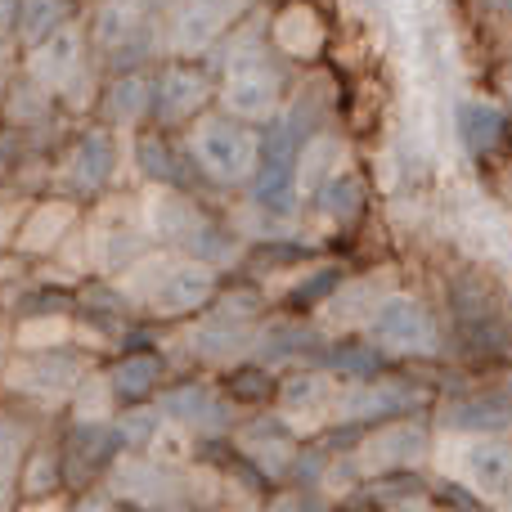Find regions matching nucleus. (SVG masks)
<instances>
[{
  "label": "nucleus",
  "mask_w": 512,
  "mask_h": 512,
  "mask_svg": "<svg viewBox=\"0 0 512 512\" xmlns=\"http://www.w3.org/2000/svg\"><path fill=\"white\" fill-rule=\"evenodd\" d=\"M256 135L248 126H239V117H207V122L194 126V140H189V149H194L198 167L207 171L212 180H221V185H239V180H252V167H256Z\"/></svg>",
  "instance_id": "obj_1"
},
{
  "label": "nucleus",
  "mask_w": 512,
  "mask_h": 512,
  "mask_svg": "<svg viewBox=\"0 0 512 512\" xmlns=\"http://www.w3.org/2000/svg\"><path fill=\"white\" fill-rule=\"evenodd\" d=\"M369 346L391 355H436V319L427 315L423 301L414 297H387L369 310Z\"/></svg>",
  "instance_id": "obj_2"
},
{
  "label": "nucleus",
  "mask_w": 512,
  "mask_h": 512,
  "mask_svg": "<svg viewBox=\"0 0 512 512\" xmlns=\"http://www.w3.org/2000/svg\"><path fill=\"white\" fill-rule=\"evenodd\" d=\"M256 203L270 212H292L297 194V135L292 126H270L265 144H256Z\"/></svg>",
  "instance_id": "obj_3"
},
{
  "label": "nucleus",
  "mask_w": 512,
  "mask_h": 512,
  "mask_svg": "<svg viewBox=\"0 0 512 512\" xmlns=\"http://www.w3.org/2000/svg\"><path fill=\"white\" fill-rule=\"evenodd\" d=\"M221 104L230 108V117H239V122H261V117H270L274 104H279V68L265 63L261 54L234 59L230 72H225Z\"/></svg>",
  "instance_id": "obj_4"
},
{
  "label": "nucleus",
  "mask_w": 512,
  "mask_h": 512,
  "mask_svg": "<svg viewBox=\"0 0 512 512\" xmlns=\"http://www.w3.org/2000/svg\"><path fill=\"white\" fill-rule=\"evenodd\" d=\"M216 292V270L207 261H167L158 270V279L144 292V306L153 315H189V310L207 306Z\"/></svg>",
  "instance_id": "obj_5"
},
{
  "label": "nucleus",
  "mask_w": 512,
  "mask_h": 512,
  "mask_svg": "<svg viewBox=\"0 0 512 512\" xmlns=\"http://www.w3.org/2000/svg\"><path fill=\"white\" fill-rule=\"evenodd\" d=\"M95 45L108 63L131 68V63L153 54V23L131 5H104L95 23Z\"/></svg>",
  "instance_id": "obj_6"
},
{
  "label": "nucleus",
  "mask_w": 512,
  "mask_h": 512,
  "mask_svg": "<svg viewBox=\"0 0 512 512\" xmlns=\"http://www.w3.org/2000/svg\"><path fill=\"white\" fill-rule=\"evenodd\" d=\"M252 315H256V297L239 292L234 301H225L216 315H207L203 324H198V333L189 337V346H194L203 360H230L234 351H243V346H248Z\"/></svg>",
  "instance_id": "obj_7"
},
{
  "label": "nucleus",
  "mask_w": 512,
  "mask_h": 512,
  "mask_svg": "<svg viewBox=\"0 0 512 512\" xmlns=\"http://www.w3.org/2000/svg\"><path fill=\"white\" fill-rule=\"evenodd\" d=\"M203 99H207V77L198 68H185V63H171L158 77V86H149V108L158 113L162 126L189 122L203 108Z\"/></svg>",
  "instance_id": "obj_8"
},
{
  "label": "nucleus",
  "mask_w": 512,
  "mask_h": 512,
  "mask_svg": "<svg viewBox=\"0 0 512 512\" xmlns=\"http://www.w3.org/2000/svg\"><path fill=\"white\" fill-rule=\"evenodd\" d=\"M427 454V432L418 423H391L364 441L360 468L364 472H405L409 463H418Z\"/></svg>",
  "instance_id": "obj_9"
},
{
  "label": "nucleus",
  "mask_w": 512,
  "mask_h": 512,
  "mask_svg": "<svg viewBox=\"0 0 512 512\" xmlns=\"http://www.w3.org/2000/svg\"><path fill=\"white\" fill-rule=\"evenodd\" d=\"M333 400H337V387L324 378V373H292L288 382L279 387V418L288 427H315L333 414Z\"/></svg>",
  "instance_id": "obj_10"
},
{
  "label": "nucleus",
  "mask_w": 512,
  "mask_h": 512,
  "mask_svg": "<svg viewBox=\"0 0 512 512\" xmlns=\"http://www.w3.org/2000/svg\"><path fill=\"white\" fill-rule=\"evenodd\" d=\"M9 387L23 391V396H63L72 382H81V360L72 355H27V360L9 364Z\"/></svg>",
  "instance_id": "obj_11"
},
{
  "label": "nucleus",
  "mask_w": 512,
  "mask_h": 512,
  "mask_svg": "<svg viewBox=\"0 0 512 512\" xmlns=\"http://www.w3.org/2000/svg\"><path fill=\"white\" fill-rule=\"evenodd\" d=\"M32 81L41 90H63V81L72 72H81V32L68 23H59L54 32H45L36 41V54H32Z\"/></svg>",
  "instance_id": "obj_12"
},
{
  "label": "nucleus",
  "mask_w": 512,
  "mask_h": 512,
  "mask_svg": "<svg viewBox=\"0 0 512 512\" xmlns=\"http://www.w3.org/2000/svg\"><path fill=\"white\" fill-rule=\"evenodd\" d=\"M239 450L248 454L265 477H288L292 463H297V450H292V427L283 418H270V423H252L248 432L239 436Z\"/></svg>",
  "instance_id": "obj_13"
},
{
  "label": "nucleus",
  "mask_w": 512,
  "mask_h": 512,
  "mask_svg": "<svg viewBox=\"0 0 512 512\" xmlns=\"http://www.w3.org/2000/svg\"><path fill=\"white\" fill-rule=\"evenodd\" d=\"M144 221H149V230L158 234V239L185 243L189 234H194V225L203 221V212H198L185 194H176V189H153V194L144 198Z\"/></svg>",
  "instance_id": "obj_14"
},
{
  "label": "nucleus",
  "mask_w": 512,
  "mask_h": 512,
  "mask_svg": "<svg viewBox=\"0 0 512 512\" xmlns=\"http://www.w3.org/2000/svg\"><path fill=\"white\" fill-rule=\"evenodd\" d=\"M274 45L283 54H297V59H315L324 50V23L310 5H288L274 18Z\"/></svg>",
  "instance_id": "obj_15"
},
{
  "label": "nucleus",
  "mask_w": 512,
  "mask_h": 512,
  "mask_svg": "<svg viewBox=\"0 0 512 512\" xmlns=\"http://www.w3.org/2000/svg\"><path fill=\"white\" fill-rule=\"evenodd\" d=\"M418 400V391L400 387V382H373V387H355L346 396L333 400V409H342V418H373V414H405Z\"/></svg>",
  "instance_id": "obj_16"
},
{
  "label": "nucleus",
  "mask_w": 512,
  "mask_h": 512,
  "mask_svg": "<svg viewBox=\"0 0 512 512\" xmlns=\"http://www.w3.org/2000/svg\"><path fill=\"white\" fill-rule=\"evenodd\" d=\"M463 477L477 490H486L495 504L508 499V450L499 441H477L463 454Z\"/></svg>",
  "instance_id": "obj_17"
},
{
  "label": "nucleus",
  "mask_w": 512,
  "mask_h": 512,
  "mask_svg": "<svg viewBox=\"0 0 512 512\" xmlns=\"http://www.w3.org/2000/svg\"><path fill=\"white\" fill-rule=\"evenodd\" d=\"M72 221H77V207H72V203H41V207H32V216H27L23 230H18V248H23V252L59 248L63 234L72 230Z\"/></svg>",
  "instance_id": "obj_18"
},
{
  "label": "nucleus",
  "mask_w": 512,
  "mask_h": 512,
  "mask_svg": "<svg viewBox=\"0 0 512 512\" xmlns=\"http://www.w3.org/2000/svg\"><path fill=\"white\" fill-rule=\"evenodd\" d=\"M162 414L176 418V423L185 427H203V432H216V427H225V414H221V400L212 396L207 387H176L162 396Z\"/></svg>",
  "instance_id": "obj_19"
},
{
  "label": "nucleus",
  "mask_w": 512,
  "mask_h": 512,
  "mask_svg": "<svg viewBox=\"0 0 512 512\" xmlns=\"http://www.w3.org/2000/svg\"><path fill=\"white\" fill-rule=\"evenodd\" d=\"M243 0H189L180 14V45H203L230 23V14H239Z\"/></svg>",
  "instance_id": "obj_20"
},
{
  "label": "nucleus",
  "mask_w": 512,
  "mask_h": 512,
  "mask_svg": "<svg viewBox=\"0 0 512 512\" xmlns=\"http://www.w3.org/2000/svg\"><path fill=\"white\" fill-rule=\"evenodd\" d=\"M113 171V144H108L104 131H90L86 140L72 149V162H68V180L77 189H99Z\"/></svg>",
  "instance_id": "obj_21"
},
{
  "label": "nucleus",
  "mask_w": 512,
  "mask_h": 512,
  "mask_svg": "<svg viewBox=\"0 0 512 512\" xmlns=\"http://www.w3.org/2000/svg\"><path fill=\"white\" fill-rule=\"evenodd\" d=\"M459 131H463V144L472 153H490L504 135V113L490 104H463L459 108Z\"/></svg>",
  "instance_id": "obj_22"
},
{
  "label": "nucleus",
  "mask_w": 512,
  "mask_h": 512,
  "mask_svg": "<svg viewBox=\"0 0 512 512\" xmlns=\"http://www.w3.org/2000/svg\"><path fill=\"white\" fill-rule=\"evenodd\" d=\"M333 158H337V140H333V135H315V140L297 153V189H301V194H315V189L333 176V171H337Z\"/></svg>",
  "instance_id": "obj_23"
},
{
  "label": "nucleus",
  "mask_w": 512,
  "mask_h": 512,
  "mask_svg": "<svg viewBox=\"0 0 512 512\" xmlns=\"http://www.w3.org/2000/svg\"><path fill=\"white\" fill-rule=\"evenodd\" d=\"M108 445H113V432L99 423H86L68 441V477H90L108 459Z\"/></svg>",
  "instance_id": "obj_24"
},
{
  "label": "nucleus",
  "mask_w": 512,
  "mask_h": 512,
  "mask_svg": "<svg viewBox=\"0 0 512 512\" xmlns=\"http://www.w3.org/2000/svg\"><path fill=\"white\" fill-rule=\"evenodd\" d=\"M158 378H162V364L153 360V355H126L108 382H113V396L140 400V396H149V391L158 387Z\"/></svg>",
  "instance_id": "obj_25"
},
{
  "label": "nucleus",
  "mask_w": 512,
  "mask_h": 512,
  "mask_svg": "<svg viewBox=\"0 0 512 512\" xmlns=\"http://www.w3.org/2000/svg\"><path fill=\"white\" fill-rule=\"evenodd\" d=\"M14 18H18V36L36 45L45 32H54L68 18V0H18Z\"/></svg>",
  "instance_id": "obj_26"
},
{
  "label": "nucleus",
  "mask_w": 512,
  "mask_h": 512,
  "mask_svg": "<svg viewBox=\"0 0 512 512\" xmlns=\"http://www.w3.org/2000/svg\"><path fill=\"white\" fill-rule=\"evenodd\" d=\"M315 194H319L324 216H333V221H351V216L360 212V194H364V189H360V180H355V176H337V171H333V176H328Z\"/></svg>",
  "instance_id": "obj_27"
},
{
  "label": "nucleus",
  "mask_w": 512,
  "mask_h": 512,
  "mask_svg": "<svg viewBox=\"0 0 512 512\" xmlns=\"http://www.w3.org/2000/svg\"><path fill=\"white\" fill-rule=\"evenodd\" d=\"M144 450H149L158 463L189 459V432H185V423H176V418H162L158 432L149 436V445H144Z\"/></svg>",
  "instance_id": "obj_28"
},
{
  "label": "nucleus",
  "mask_w": 512,
  "mask_h": 512,
  "mask_svg": "<svg viewBox=\"0 0 512 512\" xmlns=\"http://www.w3.org/2000/svg\"><path fill=\"white\" fill-rule=\"evenodd\" d=\"M63 337H68V319L63 315H41V319H23L18 324V346H27V351H50Z\"/></svg>",
  "instance_id": "obj_29"
},
{
  "label": "nucleus",
  "mask_w": 512,
  "mask_h": 512,
  "mask_svg": "<svg viewBox=\"0 0 512 512\" xmlns=\"http://www.w3.org/2000/svg\"><path fill=\"white\" fill-rule=\"evenodd\" d=\"M18 454H23V432L9 418H0V504L14 490V472H18Z\"/></svg>",
  "instance_id": "obj_30"
},
{
  "label": "nucleus",
  "mask_w": 512,
  "mask_h": 512,
  "mask_svg": "<svg viewBox=\"0 0 512 512\" xmlns=\"http://www.w3.org/2000/svg\"><path fill=\"white\" fill-rule=\"evenodd\" d=\"M158 423H162V418L153 414V409H131V414L117 418L113 436H117L122 445H131V450H144V445H149V436L158 432Z\"/></svg>",
  "instance_id": "obj_31"
},
{
  "label": "nucleus",
  "mask_w": 512,
  "mask_h": 512,
  "mask_svg": "<svg viewBox=\"0 0 512 512\" xmlns=\"http://www.w3.org/2000/svg\"><path fill=\"white\" fill-rule=\"evenodd\" d=\"M113 382L108 378H86V387H81V396H77V414H81V423H99L104 414H113Z\"/></svg>",
  "instance_id": "obj_32"
},
{
  "label": "nucleus",
  "mask_w": 512,
  "mask_h": 512,
  "mask_svg": "<svg viewBox=\"0 0 512 512\" xmlns=\"http://www.w3.org/2000/svg\"><path fill=\"white\" fill-rule=\"evenodd\" d=\"M149 108V81L144 77H122L113 90V113L122 117V122H135V117Z\"/></svg>",
  "instance_id": "obj_33"
},
{
  "label": "nucleus",
  "mask_w": 512,
  "mask_h": 512,
  "mask_svg": "<svg viewBox=\"0 0 512 512\" xmlns=\"http://www.w3.org/2000/svg\"><path fill=\"white\" fill-rule=\"evenodd\" d=\"M306 342H310V333H301L297 324H274V328H265V337H261V355L265 360H279V355L301 351Z\"/></svg>",
  "instance_id": "obj_34"
},
{
  "label": "nucleus",
  "mask_w": 512,
  "mask_h": 512,
  "mask_svg": "<svg viewBox=\"0 0 512 512\" xmlns=\"http://www.w3.org/2000/svg\"><path fill=\"white\" fill-rule=\"evenodd\" d=\"M140 162H144V171L149 176H158V180H171V153H167V144L162 140H140Z\"/></svg>",
  "instance_id": "obj_35"
},
{
  "label": "nucleus",
  "mask_w": 512,
  "mask_h": 512,
  "mask_svg": "<svg viewBox=\"0 0 512 512\" xmlns=\"http://www.w3.org/2000/svg\"><path fill=\"white\" fill-rule=\"evenodd\" d=\"M18 95H9V117H14V122H23V117H32L36 108L45 104V95H32L36 86H14Z\"/></svg>",
  "instance_id": "obj_36"
},
{
  "label": "nucleus",
  "mask_w": 512,
  "mask_h": 512,
  "mask_svg": "<svg viewBox=\"0 0 512 512\" xmlns=\"http://www.w3.org/2000/svg\"><path fill=\"white\" fill-rule=\"evenodd\" d=\"M328 288H337V270H319L315 279L297 283V301H319V297H328Z\"/></svg>",
  "instance_id": "obj_37"
},
{
  "label": "nucleus",
  "mask_w": 512,
  "mask_h": 512,
  "mask_svg": "<svg viewBox=\"0 0 512 512\" xmlns=\"http://www.w3.org/2000/svg\"><path fill=\"white\" fill-rule=\"evenodd\" d=\"M378 499L382 504H409V499H418V481L414 477H396V481H387V486H378Z\"/></svg>",
  "instance_id": "obj_38"
},
{
  "label": "nucleus",
  "mask_w": 512,
  "mask_h": 512,
  "mask_svg": "<svg viewBox=\"0 0 512 512\" xmlns=\"http://www.w3.org/2000/svg\"><path fill=\"white\" fill-rule=\"evenodd\" d=\"M45 472H54V459L41 450V454H32V468H27V477H23V486L32 490V495H41V490H50V486H45Z\"/></svg>",
  "instance_id": "obj_39"
},
{
  "label": "nucleus",
  "mask_w": 512,
  "mask_h": 512,
  "mask_svg": "<svg viewBox=\"0 0 512 512\" xmlns=\"http://www.w3.org/2000/svg\"><path fill=\"white\" fill-rule=\"evenodd\" d=\"M18 212H23V203H18V198H0V239H9V234H14Z\"/></svg>",
  "instance_id": "obj_40"
},
{
  "label": "nucleus",
  "mask_w": 512,
  "mask_h": 512,
  "mask_svg": "<svg viewBox=\"0 0 512 512\" xmlns=\"http://www.w3.org/2000/svg\"><path fill=\"white\" fill-rule=\"evenodd\" d=\"M234 391H239V396H261V391H265V373H261V369L239 373V382H234Z\"/></svg>",
  "instance_id": "obj_41"
},
{
  "label": "nucleus",
  "mask_w": 512,
  "mask_h": 512,
  "mask_svg": "<svg viewBox=\"0 0 512 512\" xmlns=\"http://www.w3.org/2000/svg\"><path fill=\"white\" fill-rule=\"evenodd\" d=\"M337 364L351 369V373H369L373 369V351H346V355H337Z\"/></svg>",
  "instance_id": "obj_42"
},
{
  "label": "nucleus",
  "mask_w": 512,
  "mask_h": 512,
  "mask_svg": "<svg viewBox=\"0 0 512 512\" xmlns=\"http://www.w3.org/2000/svg\"><path fill=\"white\" fill-rule=\"evenodd\" d=\"M14 9H18V0H0V36L14 32Z\"/></svg>",
  "instance_id": "obj_43"
},
{
  "label": "nucleus",
  "mask_w": 512,
  "mask_h": 512,
  "mask_svg": "<svg viewBox=\"0 0 512 512\" xmlns=\"http://www.w3.org/2000/svg\"><path fill=\"white\" fill-rule=\"evenodd\" d=\"M0 68H5V36H0Z\"/></svg>",
  "instance_id": "obj_44"
}]
</instances>
